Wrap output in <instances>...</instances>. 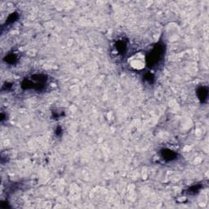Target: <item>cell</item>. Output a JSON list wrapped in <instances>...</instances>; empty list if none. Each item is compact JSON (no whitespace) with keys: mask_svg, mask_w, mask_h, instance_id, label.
Listing matches in <instances>:
<instances>
[{"mask_svg":"<svg viewBox=\"0 0 209 209\" xmlns=\"http://www.w3.org/2000/svg\"><path fill=\"white\" fill-rule=\"evenodd\" d=\"M165 52V47L162 43H158L154 48L146 56V65L149 67H154L162 61Z\"/></svg>","mask_w":209,"mask_h":209,"instance_id":"cell-1","label":"cell"},{"mask_svg":"<svg viewBox=\"0 0 209 209\" xmlns=\"http://www.w3.org/2000/svg\"><path fill=\"white\" fill-rule=\"evenodd\" d=\"M47 76L44 74H36L33 75L30 78H25L21 83V87L26 90V89H36V90H41L43 89L46 84Z\"/></svg>","mask_w":209,"mask_h":209,"instance_id":"cell-2","label":"cell"},{"mask_svg":"<svg viewBox=\"0 0 209 209\" xmlns=\"http://www.w3.org/2000/svg\"><path fill=\"white\" fill-rule=\"evenodd\" d=\"M160 154L166 161H172L177 159V153L170 149H163L160 152Z\"/></svg>","mask_w":209,"mask_h":209,"instance_id":"cell-3","label":"cell"},{"mask_svg":"<svg viewBox=\"0 0 209 209\" xmlns=\"http://www.w3.org/2000/svg\"><path fill=\"white\" fill-rule=\"evenodd\" d=\"M197 95L198 97V100L200 101L202 103L206 101L207 98V95H208V90L206 87H200L197 89Z\"/></svg>","mask_w":209,"mask_h":209,"instance_id":"cell-4","label":"cell"},{"mask_svg":"<svg viewBox=\"0 0 209 209\" xmlns=\"http://www.w3.org/2000/svg\"><path fill=\"white\" fill-rule=\"evenodd\" d=\"M115 47H116L117 51H119L120 53H124V52H126V50H127V44L123 40H119L116 44Z\"/></svg>","mask_w":209,"mask_h":209,"instance_id":"cell-5","label":"cell"},{"mask_svg":"<svg viewBox=\"0 0 209 209\" xmlns=\"http://www.w3.org/2000/svg\"><path fill=\"white\" fill-rule=\"evenodd\" d=\"M4 61H6L7 63H8V64L13 65L17 61V57L13 53H10V54H8V55L4 57Z\"/></svg>","mask_w":209,"mask_h":209,"instance_id":"cell-6","label":"cell"},{"mask_svg":"<svg viewBox=\"0 0 209 209\" xmlns=\"http://www.w3.org/2000/svg\"><path fill=\"white\" fill-rule=\"evenodd\" d=\"M19 18V15L17 12H12V14L9 15V17H8L6 20V24H12L14 23L15 21H17Z\"/></svg>","mask_w":209,"mask_h":209,"instance_id":"cell-7","label":"cell"},{"mask_svg":"<svg viewBox=\"0 0 209 209\" xmlns=\"http://www.w3.org/2000/svg\"><path fill=\"white\" fill-rule=\"evenodd\" d=\"M145 79L148 82V83H152L154 82V77L152 74H150V73H146L145 74Z\"/></svg>","mask_w":209,"mask_h":209,"instance_id":"cell-8","label":"cell"},{"mask_svg":"<svg viewBox=\"0 0 209 209\" xmlns=\"http://www.w3.org/2000/svg\"><path fill=\"white\" fill-rule=\"evenodd\" d=\"M198 189H199V186H193V187H191V188H189V192H194V193H195V192L198 191Z\"/></svg>","mask_w":209,"mask_h":209,"instance_id":"cell-9","label":"cell"}]
</instances>
